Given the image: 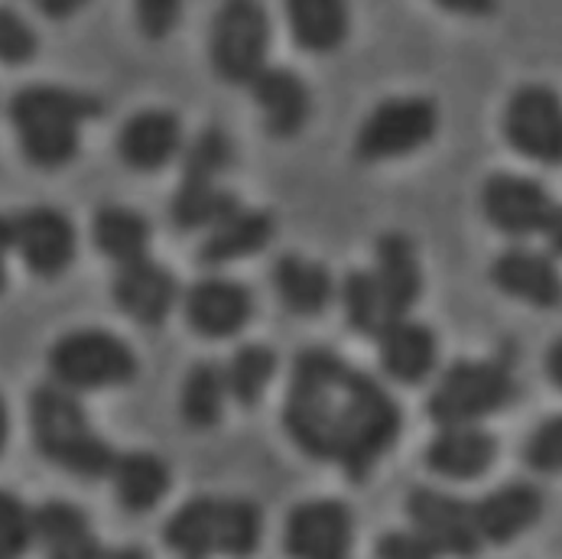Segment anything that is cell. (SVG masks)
Masks as SVG:
<instances>
[{
	"mask_svg": "<svg viewBox=\"0 0 562 559\" xmlns=\"http://www.w3.org/2000/svg\"><path fill=\"white\" fill-rule=\"evenodd\" d=\"M30 426L36 449L76 479L114 476L117 452L94 433L88 413L72 391L59 384H43L30 398Z\"/></svg>",
	"mask_w": 562,
	"mask_h": 559,
	"instance_id": "obj_4",
	"label": "cell"
},
{
	"mask_svg": "<svg viewBox=\"0 0 562 559\" xmlns=\"http://www.w3.org/2000/svg\"><path fill=\"white\" fill-rule=\"evenodd\" d=\"M111 479H114V494L124 511L147 514L169 491V466L154 452H124Z\"/></svg>",
	"mask_w": 562,
	"mask_h": 559,
	"instance_id": "obj_26",
	"label": "cell"
},
{
	"mask_svg": "<svg viewBox=\"0 0 562 559\" xmlns=\"http://www.w3.org/2000/svg\"><path fill=\"white\" fill-rule=\"evenodd\" d=\"M351 540V507L335 497L296 504L283 527V550L290 559H348Z\"/></svg>",
	"mask_w": 562,
	"mask_h": 559,
	"instance_id": "obj_12",
	"label": "cell"
},
{
	"mask_svg": "<svg viewBox=\"0 0 562 559\" xmlns=\"http://www.w3.org/2000/svg\"><path fill=\"white\" fill-rule=\"evenodd\" d=\"M374 277H378V287L384 297L387 325L406 320L423 293V270L416 260V247L409 244L406 235H384L378 241Z\"/></svg>",
	"mask_w": 562,
	"mask_h": 559,
	"instance_id": "obj_22",
	"label": "cell"
},
{
	"mask_svg": "<svg viewBox=\"0 0 562 559\" xmlns=\"http://www.w3.org/2000/svg\"><path fill=\"white\" fill-rule=\"evenodd\" d=\"M98 111L101 104L94 98L59 85H30L7 101V114L20 137L23 157L43 169L76 160L81 121L94 118Z\"/></svg>",
	"mask_w": 562,
	"mask_h": 559,
	"instance_id": "obj_2",
	"label": "cell"
},
{
	"mask_svg": "<svg viewBox=\"0 0 562 559\" xmlns=\"http://www.w3.org/2000/svg\"><path fill=\"white\" fill-rule=\"evenodd\" d=\"M517 394V381L507 361H456L432 394L426 400V413L436 426H479V420L497 413Z\"/></svg>",
	"mask_w": 562,
	"mask_h": 559,
	"instance_id": "obj_5",
	"label": "cell"
},
{
	"mask_svg": "<svg viewBox=\"0 0 562 559\" xmlns=\"http://www.w3.org/2000/svg\"><path fill=\"white\" fill-rule=\"evenodd\" d=\"M36 540L33 511L10 491L0 494V559H23Z\"/></svg>",
	"mask_w": 562,
	"mask_h": 559,
	"instance_id": "obj_33",
	"label": "cell"
},
{
	"mask_svg": "<svg viewBox=\"0 0 562 559\" xmlns=\"http://www.w3.org/2000/svg\"><path fill=\"white\" fill-rule=\"evenodd\" d=\"M179 3L176 0H140L137 3V23L150 40L169 36L172 26L179 23Z\"/></svg>",
	"mask_w": 562,
	"mask_h": 559,
	"instance_id": "obj_38",
	"label": "cell"
},
{
	"mask_svg": "<svg viewBox=\"0 0 562 559\" xmlns=\"http://www.w3.org/2000/svg\"><path fill=\"white\" fill-rule=\"evenodd\" d=\"M524 462L533 472L560 476L562 472V413L550 416L543 426L533 429V436L524 446Z\"/></svg>",
	"mask_w": 562,
	"mask_h": 559,
	"instance_id": "obj_35",
	"label": "cell"
},
{
	"mask_svg": "<svg viewBox=\"0 0 562 559\" xmlns=\"http://www.w3.org/2000/svg\"><path fill=\"white\" fill-rule=\"evenodd\" d=\"M547 374H550V381L562 391V338L553 342L550 351H547Z\"/></svg>",
	"mask_w": 562,
	"mask_h": 559,
	"instance_id": "obj_40",
	"label": "cell"
},
{
	"mask_svg": "<svg viewBox=\"0 0 562 559\" xmlns=\"http://www.w3.org/2000/svg\"><path fill=\"white\" fill-rule=\"evenodd\" d=\"M250 91L257 108L263 111V127L273 137H296L306 127L313 101L296 72L270 66L250 81Z\"/></svg>",
	"mask_w": 562,
	"mask_h": 559,
	"instance_id": "obj_21",
	"label": "cell"
},
{
	"mask_svg": "<svg viewBox=\"0 0 562 559\" xmlns=\"http://www.w3.org/2000/svg\"><path fill=\"white\" fill-rule=\"evenodd\" d=\"M341 300H345V320L355 332L381 338V332L387 328V310L374 270H351L345 277Z\"/></svg>",
	"mask_w": 562,
	"mask_h": 559,
	"instance_id": "obj_31",
	"label": "cell"
},
{
	"mask_svg": "<svg viewBox=\"0 0 562 559\" xmlns=\"http://www.w3.org/2000/svg\"><path fill=\"white\" fill-rule=\"evenodd\" d=\"M482 209L484 219L497 232L510 238H527V235H543L560 205L537 179L497 172L484 182Z\"/></svg>",
	"mask_w": 562,
	"mask_h": 559,
	"instance_id": "obj_13",
	"label": "cell"
},
{
	"mask_svg": "<svg viewBox=\"0 0 562 559\" xmlns=\"http://www.w3.org/2000/svg\"><path fill=\"white\" fill-rule=\"evenodd\" d=\"M232 160H235V147L228 141V134L218 131V127H209V131H202L195 137L192 150L186 154L182 176H195V179H212L215 182V176H222L232 166Z\"/></svg>",
	"mask_w": 562,
	"mask_h": 559,
	"instance_id": "obj_34",
	"label": "cell"
},
{
	"mask_svg": "<svg viewBox=\"0 0 562 559\" xmlns=\"http://www.w3.org/2000/svg\"><path fill=\"white\" fill-rule=\"evenodd\" d=\"M286 20L293 40L310 53H331L348 36V10L338 0H293Z\"/></svg>",
	"mask_w": 562,
	"mask_h": 559,
	"instance_id": "obj_29",
	"label": "cell"
},
{
	"mask_svg": "<svg viewBox=\"0 0 562 559\" xmlns=\"http://www.w3.org/2000/svg\"><path fill=\"white\" fill-rule=\"evenodd\" d=\"M446 10H452V13H491L494 7L487 3V0H439Z\"/></svg>",
	"mask_w": 562,
	"mask_h": 559,
	"instance_id": "obj_39",
	"label": "cell"
},
{
	"mask_svg": "<svg viewBox=\"0 0 562 559\" xmlns=\"http://www.w3.org/2000/svg\"><path fill=\"white\" fill-rule=\"evenodd\" d=\"M91 238L94 247L111 257L117 267L144 260L147 247H150V222L134 212V209H121V205H108L94 215L91 222Z\"/></svg>",
	"mask_w": 562,
	"mask_h": 559,
	"instance_id": "obj_28",
	"label": "cell"
},
{
	"mask_svg": "<svg viewBox=\"0 0 562 559\" xmlns=\"http://www.w3.org/2000/svg\"><path fill=\"white\" fill-rule=\"evenodd\" d=\"M283 426L310 459L364 481L397 443L403 413L371 374L328 348H306L293 361Z\"/></svg>",
	"mask_w": 562,
	"mask_h": 559,
	"instance_id": "obj_1",
	"label": "cell"
},
{
	"mask_svg": "<svg viewBox=\"0 0 562 559\" xmlns=\"http://www.w3.org/2000/svg\"><path fill=\"white\" fill-rule=\"evenodd\" d=\"M36 53V36L26 26V20L20 13H13L10 7L0 10V59L7 66H20Z\"/></svg>",
	"mask_w": 562,
	"mask_h": 559,
	"instance_id": "obj_36",
	"label": "cell"
},
{
	"mask_svg": "<svg viewBox=\"0 0 562 559\" xmlns=\"http://www.w3.org/2000/svg\"><path fill=\"white\" fill-rule=\"evenodd\" d=\"M277 374V355L267 345H244L235 351L225 378H228V394L241 406H254L263 398V388Z\"/></svg>",
	"mask_w": 562,
	"mask_h": 559,
	"instance_id": "obj_32",
	"label": "cell"
},
{
	"mask_svg": "<svg viewBox=\"0 0 562 559\" xmlns=\"http://www.w3.org/2000/svg\"><path fill=\"white\" fill-rule=\"evenodd\" d=\"M111 297L124 316L154 328L166 322L176 303V277L157 260L144 257V260L117 267L111 280Z\"/></svg>",
	"mask_w": 562,
	"mask_h": 559,
	"instance_id": "obj_15",
	"label": "cell"
},
{
	"mask_svg": "<svg viewBox=\"0 0 562 559\" xmlns=\"http://www.w3.org/2000/svg\"><path fill=\"white\" fill-rule=\"evenodd\" d=\"M270 20L260 3L232 0L212 20V66L228 85H250L267 69Z\"/></svg>",
	"mask_w": 562,
	"mask_h": 559,
	"instance_id": "obj_7",
	"label": "cell"
},
{
	"mask_svg": "<svg viewBox=\"0 0 562 559\" xmlns=\"http://www.w3.org/2000/svg\"><path fill=\"white\" fill-rule=\"evenodd\" d=\"M40 7H43L46 16H69V13L79 10V0H43Z\"/></svg>",
	"mask_w": 562,
	"mask_h": 559,
	"instance_id": "obj_42",
	"label": "cell"
},
{
	"mask_svg": "<svg viewBox=\"0 0 562 559\" xmlns=\"http://www.w3.org/2000/svg\"><path fill=\"white\" fill-rule=\"evenodd\" d=\"M254 316V297L235 280H202L186 297V322L202 338H232Z\"/></svg>",
	"mask_w": 562,
	"mask_h": 559,
	"instance_id": "obj_14",
	"label": "cell"
},
{
	"mask_svg": "<svg viewBox=\"0 0 562 559\" xmlns=\"http://www.w3.org/2000/svg\"><path fill=\"white\" fill-rule=\"evenodd\" d=\"M36 544L46 559H101L108 547L91 530L88 514L69 501H46L33 511Z\"/></svg>",
	"mask_w": 562,
	"mask_h": 559,
	"instance_id": "obj_20",
	"label": "cell"
},
{
	"mask_svg": "<svg viewBox=\"0 0 562 559\" xmlns=\"http://www.w3.org/2000/svg\"><path fill=\"white\" fill-rule=\"evenodd\" d=\"M182 150V124L172 111H140L117 134V157L137 172H157Z\"/></svg>",
	"mask_w": 562,
	"mask_h": 559,
	"instance_id": "obj_18",
	"label": "cell"
},
{
	"mask_svg": "<svg viewBox=\"0 0 562 559\" xmlns=\"http://www.w3.org/2000/svg\"><path fill=\"white\" fill-rule=\"evenodd\" d=\"M439 127L436 104L429 98H391L381 101L358 131V160L378 163L406 157L432 141Z\"/></svg>",
	"mask_w": 562,
	"mask_h": 559,
	"instance_id": "obj_9",
	"label": "cell"
},
{
	"mask_svg": "<svg viewBox=\"0 0 562 559\" xmlns=\"http://www.w3.org/2000/svg\"><path fill=\"white\" fill-rule=\"evenodd\" d=\"M491 280L514 300H524L540 310H553L562 303V277L547 254L510 247L491 264Z\"/></svg>",
	"mask_w": 562,
	"mask_h": 559,
	"instance_id": "obj_16",
	"label": "cell"
},
{
	"mask_svg": "<svg viewBox=\"0 0 562 559\" xmlns=\"http://www.w3.org/2000/svg\"><path fill=\"white\" fill-rule=\"evenodd\" d=\"M263 537V514L247 497H192L162 527V544L182 559H250Z\"/></svg>",
	"mask_w": 562,
	"mask_h": 559,
	"instance_id": "obj_3",
	"label": "cell"
},
{
	"mask_svg": "<svg viewBox=\"0 0 562 559\" xmlns=\"http://www.w3.org/2000/svg\"><path fill=\"white\" fill-rule=\"evenodd\" d=\"M374 559H439L416 530H387L374 544Z\"/></svg>",
	"mask_w": 562,
	"mask_h": 559,
	"instance_id": "obj_37",
	"label": "cell"
},
{
	"mask_svg": "<svg viewBox=\"0 0 562 559\" xmlns=\"http://www.w3.org/2000/svg\"><path fill=\"white\" fill-rule=\"evenodd\" d=\"M484 547H504L543 517V494L530 481H510L475 504Z\"/></svg>",
	"mask_w": 562,
	"mask_h": 559,
	"instance_id": "obj_17",
	"label": "cell"
},
{
	"mask_svg": "<svg viewBox=\"0 0 562 559\" xmlns=\"http://www.w3.org/2000/svg\"><path fill=\"white\" fill-rule=\"evenodd\" d=\"M0 235H3V247L16 250L30 273L46 280L66 273L79 250L76 225L59 209H26L7 215L0 222Z\"/></svg>",
	"mask_w": 562,
	"mask_h": 559,
	"instance_id": "obj_8",
	"label": "cell"
},
{
	"mask_svg": "<svg viewBox=\"0 0 562 559\" xmlns=\"http://www.w3.org/2000/svg\"><path fill=\"white\" fill-rule=\"evenodd\" d=\"M225 394H228V378L218 365L212 361H199L189 368L186 381H182V416L189 426H215L222 420V410H225Z\"/></svg>",
	"mask_w": 562,
	"mask_h": 559,
	"instance_id": "obj_30",
	"label": "cell"
},
{
	"mask_svg": "<svg viewBox=\"0 0 562 559\" xmlns=\"http://www.w3.org/2000/svg\"><path fill=\"white\" fill-rule=\"evenodd\" d=\"M49 371L66 391H101L131 384L140 374V361L124 338L104 328H79L49 348Z\"/></svg>",
	"mask_w": 562,
	"mask_h": 559,
	"instance_id": "obj_6",
	"label": "cell"
},
{
	"mask_svg": "<svg viewBox=\"0 0 562 559\" xmlns=\"http://www.w3.org/2000/svg\"><path fill=\"white\" fill-rule=\"evenodd\" d=\"M273 287L293 316H319L331 300L328 270L296 254H286L273 264Z\"/></svg>",
	"mask_w": 562,
	"mask_h": 559,
	"instance_id": "obj_27",
	"label": "cell"
},
{
	"mask_svg": "<svg viewBox=\"0 0 562 559\" xmlns=\"http://www.w3.org/2000/svg\"><path fill=\"white\" fill-rule=\"evenodd\" d=\"M277 225L273 215L260 212V209H241L238 215H232L228 222H222L218 228H212V235L202 241L199 247V264L202 267H218V264H232L250 257L257 250H263L273 238Z\"/></svg>",
	"mask_w": 562,
	"mask_h": 559,
	"instance_id": "obj_24",
	"label": "cell"
},
{
	"mask_svg": "<svg viewBox=\"0 0 562 559\" xmlns=\"http://www.w3.org/2000/svg\"><path fill=\"white\" fill-rule=\"evenodd\" d=\"M406 517L413 530L439 554L452 559H475L484 550L475 504L446 491L413 488L406 497Z\"/></svg>",
	"mask_w": 562,
	"mask_h": 559,
	"instance_id": "obj_10",
	"label": "cell"
},
{
	"mask_svg": "<svg viewBox=\"0 0 562 559\" xmlns=\"http://www.w3.org/2000/svg\"><path fill=\"white\" fill-rule=\"evenodd\" d=\"M497 459V439L482 426H449L426 446V466L452 481L482 479Z\"/></svg>",
	"mask_w": 562,
	"mask_h": 559,
	"instance_id": "obj_19",
	"label": "cell"
},
{
	"mask_svg": "<svg viewBox=\"0 0 562 559\" xmlns=\"http://www.w3.org/2000/svg\"><path fill=\"white\" fill-rule=\"evenodd\" d=\"M101 559H150L144 547H117V550H104Z\"/></svg>",
	"mask_w": 562,
	"mask_h": 559,
	"instance_id": "obj_43",
	"label": "cell"
},
{
	"mask_svg": "<svg viewBox=\"0 0 562 559\" xmlns=\"http://www.w3.org/2000/svg\"><path fill=\"white\" fill-rule=\"evenodd\" d=\"M378 342L381 368L401 384H419L436 368V332L423 322H394L381 332Z\"/></svg>",
	"mask_w": 562,
	"mask_h": 559,
	"instance_id": "obj_23",
	"label": "cell"
},
{
	"mask_svg": "<svg viewBox=\"0 0 562 559\" xmlns=\"http://www.w3.org/2000/svg\"><path fill=\"white\" fill-rule=\"evenodd\" d=\"M507 144L543 166H562V101L547 85H524L504 108Z\"/></svg>",
	"mask_w": 562,
	"mask_h": 559,
	"instance_id": "obj_11",
	"label": "cell"
},
{
	"mask_svg": "<svg viewBox=\"0 0 562 559\" xmlns=\"http://www.w3.org/2000/svg\"><path fill=\"white\" fill-rule=\"evenodd\" d=\"M238 195L215 186L212 179H195V176H182L172 205H169V219L179 232H195V228H218L222 222H228L232 215H238Z\"/></svg>",
	"mask_w": 562,
	"mask_h": 559,
	"instance_id": "obj_25",
	"label": "cell"
},
{
	"mask_svg": "<svg viewBox=\"0 0 562 559\" xmlns=\"http://www.w3.org/2000/svg\"><path fill=\"white\" fill-rule=\"evenodd\" d=\"M543 238L550 244V250L562 257V205L553 212V219H550V225H547V232H543Z\"/></svg>",
	"mask_w": 562,
	"mask_h": 559,
	"instance_id": "obj_41",
	"label": "cell"
}]
</instances>
